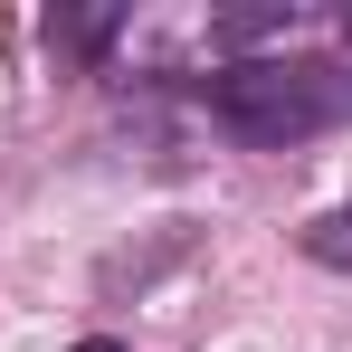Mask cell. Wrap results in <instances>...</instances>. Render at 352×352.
Listing matches in <instances>:
<instances>
[{
  "mask_svg": "<svg viewBox=\"0 0 352 352\" xmlns=\"http://www.w3.org/2000/svg\"><path fill=\"white\" fill-rule=\"evenodd\" d=\"M200 105L248 153H305L352 124V58H229L200 76Z\"/></svg>",
  "mask_w": 352,
  "mask_h": 352,
  "instance_id": "obj_1",
  "label": "cell"
},
{
  "mask_svg": "<svg viewBox=\"0 0 352 352\" xmlns=\"http://www.w3.org/2000/svg\"><path fill=\"white\" fill-rule=\"evenodd\" d=\"M115 38H124V10H48V48H67L76 67H105Z\"/></svg>",
  "mask_w": 352,
  "mask_h": 352,
  "instance_id": "obj_2",
  "label": "cell"
},
{
  "mask_svg": "<svg viewBox=\"0 0 352 352\" xmlns=\"http://www.w3.org/2000/svg\"><path fill=\"white\" fill-rule=\"evenodd\" d=\"M314 267H333V276H352V200L343 210H324V219H305V238H295Z\"/></svg>",
  "mask_w": 352,
  "mask_h": 352,
  "instance_id": "obj_3",
  "label": "cell"
},
{
  "mask_svg": "<svg viewBox=\"0 0 352 352\" xmlns=\"http://www.w3.org/2000/svg\"><path fill=\"white\" fill-rule=\"evenodd\" d=\"M67 352H124V343H115V333H86V343H67Z\"/></svg>",
  "mask_w": 352,
  "mask_h": 352,
  "instance_id": "obj_4",
  "label": "cell"
},
{
  "mask_svg": "<svg viewBox=\"0 0 352 352\" xmlns=\"http://www.w3.org/2000/svg\"><path fill=\"white\" fill-rule=\"evenodd\" d=\"M343 38H352V10H343Z\"/></svg>",
  "mask_w": 352,
  "mask_h": 352,
  "instance_id": "obj_5",
  "label": "cell"
}]
</instances>
